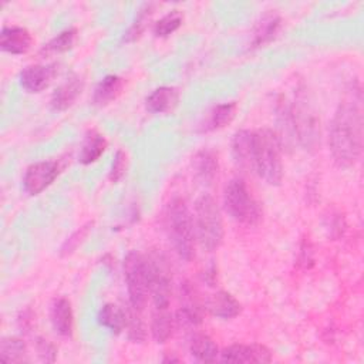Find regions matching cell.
Here are the masks:
<instances>
[{
	"instance_id": "cell-29",
	"label": "cell",
	"mask_w": 364,
	"mask_h": 364,
	"mask_svg": "<svg viewBox=\"0 0 364 364\" xmlns=\"http://www.w3.org/2000/svg\"><path fill=\"white\" fill-rule=\"evenodd\" d=\"M127 313H128V318H127L128 338L132 343H142L146 338V330L141 316L138 314L139 310L132 307V310H128Z\"/></svg>"
},
{
	"instance_id": "cell-15",
	"label": "cell",
	"mask_w": 364,
	"mask_h": 364,
	"mask_svg": "<svg viewBox=\"0 0 364 364\" xmlns=\"http://www.w3.org/2000/svg\"><path fill=\"white\" fill-rule=\"evenodd\" d=\"M50 318L53 328L61 337H70L73 333V309L71 303L65 297H58L53 301L50 310Z\"/></svg>"
},
{
	"instance_id": "cell-14",
	"label": "cell",
	"mask_w": 364,
	"mask_h": 364,
	"mask_svg": "<svg viewBox=\"0 0 364 364\" xmlns=\"http://www.w3.org/2000/svg\"><path fill=\"white\" fill-rule=\"evenodd\" d=\"M232 154L237 166L253 171V131L240 129L232 141Z\"/></svg>"
},
{
	"instance_id": "cell-22",
	"label": "cell",
	"mask_w": 364,
	"mask_h": 364,
	"mask_svg": "<svg viewBox=\"0 0 364 364\" xmlns=\"http://www.w3.org/2000/svg\"><path fill=\"white\" fill-rule=\"evenodd\" d=\"M191 354L200 363H213L218 360L219 350L215 341L203 333H196L192 336L189 343Z\"/></svg>"
},
{
	"instance_id": "cell-16",
	"label": "cell",
	"mask_w": 364,
	"mask_h": 364,
	"mask_svg": "<svg viewBox=\"0 0 364 364\" xmlns=\"http://www.w3.org/2000/svg\"><path fill=\"white\" fill-rule=\"evenodd\" d=\"M206 309L215 317L228 320L242 311L240 303L228 291H216L206 300Z\"/></svg>"
},
{
	"instance_id": "cell-31",
	"label": "cell",
	"mask_w": 364,
	"mask_h": 364,
	"mask_svg": "<svg viewBox=\"0 0 364 364\" xmlns=\"http://www.w3.org/2000/svg\"><path fill=\"white\" fill-rule=\"evenodd\" d=\"M90 228H91V223H87V225L81 226L78 230H75V232L64 242V245H63V247H61V255L65 256V255L73 253V252L78 247V245L87 237V235H88V232H90Z\"/></svg>"
},
{
	"instance_id": "cell-13",
	"label": "cell",
	"mask_w": 364,
	"mask_h": 364,
	"mask_svg": "<svg viewBox=\"0 0 364 364\" xmlns=\"http://www.w3.org/2000/svg\"><path fill=\"white\" fill-rule=\"evenodd\" d=\"M84 88V81L78 75H71L63 84H60L51 95L50 104L55 111H65L80 97Z\"/></svg>"
},
{
	"instance_id": "cell-7",
	"label": "cell",
	"mask_w": 364,
	"mask_h": 364,
	"mask_svg": "<svg viewBox=\"0 0 364 364\" xmlns=\"http://www.w3.org/2000/svg\"><path fill=\"white\" fill-rule=\"evenodd\" d=\"M124 277L127 282L131 307L142 310L149 294V273L146 257L131 250L124 260Z\"/></svg>"
},
{
	"instance_id": "cell-37",
	"label": "cell",
	"mask_w": 364,
	"mask_h": 364,
	"mask_svg": "<svg viewBox=\"0 0 364 364\" xmlns=\"http://www.w3.org/2000/svg\"><path fill=\"white\" fill-rule=\"evenodd\" d=\"M164 361H165V363H171V361H179V358H176V357H165V358H164Z\"/></svg>"
},
{
	"instance_id": "cell-32",
	"label": "cell",
	"mask_w": 364,
	"mask_h": 364,
	"mask_svg": "<svg viewBox=\"0 0 364 364\" xmlns=\"http://www.w3.org/2000/svg\"><path fill=\"white\" fill-rule=\"evenodd\" d=\"M127 162H128L127 154L122 149H118L114 156L111 172H109V179L112 182H118L124 176V173L127 171Z\"/></svg>"
},
{
	"instance_id": "cell-26",
	"label": "cell",
	"mask_w": 364,
	"mask_h": 364,
	"mask_svg": "<svg viewBox=\"0 0 364 364\" xmlns=\"http://www.w3.org/2000/svg\"><path fill=\"white\" fill-rule=\"evenodd\" d=\"M280 27V18L274 13L264 14L257 23L253 33V46L259 47L267 41H270Z\"/></svg>"
},
{
	"instance_id": "cell-23",
	"label": "cell",
	"mask_w": 364,
	"mask_h": 364,
	"mask_svg": "<svg viewBox=\"0 0 364 364\" xmlns=\"http://www.w3.org/2000/svg\"><path fill=\"white\" fill-rule=\"evenodd\" d=\"M127 318L128 313L112 303L104 304L98 311V323L115 334H119L127 327Z\"/></svg>"
},
{
	"instance_id": "cell-19",
	"label": "cell",
	"mask_w": 364,
	"mask_h": 364,
	"mask_svg": "<svg viewBox=\"0 0 364 364\" xmlns=\"http://www.w3.org/2000/svg\"><path fill=\"white\" fill-rule=\"evenodd\" d=\"M124 80L118 75H105L95 87L92 95V104L97 107H105L122 92Z\"/></svg>"
},
{
	"instance_id": "cell-10",
	"label": "cell",
	"mask_w": 364,
	"mask_h": 364,
	"mask_svg": "<svg viewBox=\"0 0 364 364\" xmlns=\"http://www.w3.org/2000/svg\"><path fill=\"white\" fill-rule=\"evenodd\" d=\"M223 363H270L272 353L262 344H232L220 353Z\"/></svg>"
},
{
	"instance_id": "cell-11",
	"label": "cell",
	"mask_w": 364,
	"mask_h": 364,
	"mask_svg": "<svg viewBox=\"0 0 364 364\" xmlns=\"http://www.w3.org/2000/svg\"><path fill=\"white\" fill-rule=\"evenodd\" d=\"M57 75V64H33L20 73V84L27 92H40Z\"/></svg>"
},
{
	"instance_id": "cell-25",
	"label": "cell",
	"mask_w": 364,
	"mask_h": 364,
	"mask_svg": "<svg viewBox=\"0 0 364 364\" xmlns=\"http://www.w3.org/2000/svg\"><path fill=\"white\" fill-rule=\"evenodd\" d=\"M0 360L3 363L27 361V346L21 338L4 337L0 341Z\"/></svg>"
},
{
	"instance_id": "cell-6",
	"label": "cell",
	"mask_w": 364,
	"mask_h": 364,
	"mask_svg": "<svg viewBox=\"0 0 364 364\" xmlns=\"http://www.w3.org/2000/svg\"><path fill=\"white\" fill-rule=\"evenodd\" d=\"M196 232L200 245L208 250H216L223 240V222L219 206L210 195H202L195 205Z\"/></svg>"
},
{
	"instance_id": "cell-18",
	"label": "cell",
	"mask_w": 364,
	"mask_h": 364,
	"mask_svg": "<svg viewBox=\"0 0 364 364\" xmlns=\"http://www.w3.org/2000/svg\"><path fill=\"white\" fill-rule=\"evenodd\" d=\"M236 109H237L236 102H225V104L215 105L208 112L205 121L202 122L200 131L209 132V131H216L229 125L236 115Z\"/></svg>"
},
{
	"instance_id": "cell-17",
	"label": "cell",
	"mask_w": 364,
	"mask_h": 364,
	"mask_svg": "<svg viewBox=\"0 0 364 364\" xmlns=\"http://www.w3.org/2000/svg\"><path fill=\"white\" fill-rule=\"evenodd\" d=\"M179 95L173 87H159L148 95L145 107L152 114L171 112L178 104Z\"/></svg>"
},
{
	"instance_id": "cell-20",
	"label": "cell",
	"mask_w": 364,
	"mask_h": 364,
	"mask_svg": "<svg viewBox=\"0 0 364 364\" xmlns=\"http://www.w3.org/2000/svg\"><path fill=\"white\" fill-rule=\"evenodd\" d=\"M218 156L213 151L202 149L193 158L195 175L205 185H210L213 182L218 175Z\"/></svg>"
},
{
	"instance_id": "cell-4",
	"label": "cell",
	"mask_w": 364,
	"mask_h": 364,
	"mask_svg": "<svg viewBox=\"0 0 364 364\" xmlns=\"http://www.w3.org/2000/svg\"><path fill=\"white\" fill-rule=\"evenodd\" d=\"M165 226L178 256L183 260H191L195 256V229L183 199L175 198L169 202L165 212Z\"/></svg>"
},
{
	"instance_id": "cell-3",
	"label": "cell",
	"mask_w": 364,
	"mask_h": 364,
	"mask_svg": "<svg viewBox=\"0 0 364 364\" xmlns=\"http://www.w3.org/2000/svg\"><path fill=\"white\" fill-rule=\"evenodd\" d=\"M282 141L272 129L253 132V171L269 185H280L283 179Z\"/></svg>"
},
{
	"instance_id": "cell-36",
	"label": "cell",
	"mask_w": 364,
	"mask_h": 364,
	"mask_svg": "<svg viewBox=\"0 0 364 364\" xmlns=\"http://www.w3.org/2000/svg\"><path fill=\"white\" fill-rule=\"evenodd\" d=\"M33 317H34V314H33V311L30 309H26L24 311H21L20 316H18V326H20V328L24 330V331H28V328H31L33 321H34Z\"/></svg>"
},
{
	"instance_id": "cell-21",
	"label": "cell",
	"mask_w": 364,
	"mask_h": 364,
	"mask_svg": "<svg viewBox=\"0 0 364 364\" xmlns=\"http://www.w3.org/2000/svg\"><path fill=\"white\" fill-rule=\"evenodd\" d=\"M175 318L168 307H155L151 320V333L156 343H165L173 333Z\"/></svg>"
},
{
	"instance_id": "cell-27",
	"label": "cell",
	"mask_w": 364,
	"mask_h": 364,
	"mask_svg": "<svg viewBox=\"0 0 364 364\" xmlns=\"http://www.w3.org/2000/svg\"><path fill=\"white\" fill-rule=\"evenodd\" d=\"M75 37H77V30L75 28H65L61 33H58L54 38H51L44 47H43V53H64L68 51L74 43H75Z\"/></svg>"
},
{
	"instance_id": "cell-24",
	"label": "cell",
	"mask_w": 364,
	"mask_h": 364,
	"mask_svg": "<svg viewBox=\"0 0 364 364\" xmlns=\"http://www.w3.org/2000/svg\"><path fill=\"white\" fill-rule=\"evenodd\" d=\"M105 148H107V139L97 131H90L81 146V152L78 156L80 162L82 165L95 162L102 155Z\"/></svg>"
},
{
	"instance_id": "cell-33",
	"label": "cell",
	"mask_w": 364,
	"mask_h": 364,
	"mask_svg": "<svg viewBox=\"0 0 364 364\" xmlns=\"http://www.w3.org/2000/svg\"><path fill=\"white\" fill-rule=\"evenodd\" d=\"M36 348H37V353H38V355H40V358H41L43 361L53 363V361L55 360L57 348H55L54 344H51L48 340L38 337L37 341H36Z\"/></svg>"
},
{
	"instance_id": "cell-5",
	"label": "cell",
	"mask_w": 364,
	"mask_h": 364,
	"mask_svg": "<svg viewBox=\"0 0 364 364\" xmlns=\"http://www.w3.org/2000/svg\"><path fill=\"white\" fill-rule=\"evenodd\" d=\"M223 205L226 212L239 223L256 225L262 219L259 202L253 198L246 182L240 178H233L225 186Z\"/></svg>"
},
{
	"instance_id": "cell-9",
	"label": "cell",
	"mask_w": 364,
	"mask_h": 364,
	"mask_svg": "<svg viewBox=\"0 0 364 364\" xmlns=\"http://www.w3.org/2000/svg\"><path fill=\"white\" fill-rule=\"evenodd\" d=\"M60 168L55 161H41L30 165L23 176V188L28 195H38L58 176Z\"/></svg>"
},
{
	"instance_id": "cell-34",
	"label": "cell",
	"mask_w": 364,
	"mask_h": 364,
	"mask_svg": "<svg viewBox=\"0 0 364 364\" xmlns=\"http://www.w3.org/2000/svg\"><path fill=\"white\" fill-rule=\"evenodd\" d=\"M327 226H328L331 236H334V237H338L340 235H343L344 229H346L344 219L338 213H330V216L327 218Z\"/></svg>"
},
{
	"instance_id": "cell-35",
	"label": "cell",
	"mask_w": 364,
	"mask_h": 364,
	"mask_svg": "<svg viewBox=\"0 0 364 364\" xmlns=\"http://www.w3.org/2000/svg\"><path fill=\"white\" fill-rule=\"evenodd\" d=\"M297 263L303 269H309L310 266H313V250H311V246L307 240H304L301 247H300V255H299Z\"/></svg>"
},
{
	"instance_id": "cell-30",
	"label": "cell",
	"mask_w": 364,
	"mask_h": 364,
	"mask_svg": "<svg viewBox=\"0 0 364 364\" xmlns=\"http://www.w3.org/2000/svg\"><path fill=\"white\" fill-rule=\"evenodd\" d=\"M151 7H152L151 4H145V6L139 10L138 17L135 18L134 24L129 27V30L127 31V34H125V37H124L125 41H134V40H136V38L141 36V33L144 31V27H145V21H146V18L149 17V14L152 13V11H151Z\"/></svg>"
},
{
	"instance_id": "cell-12",
	"label": "cell",
	"mask_w": 364,
	"mask_h": 364,
	"mask_svg": "<svg viewBox=\"0 0 364 364\" xmlns=\"http://www.w3.org/2000/svg\"><path fill=\"white\" fill-rule=\"evenodd\" d=\"M33 37L28 33L27 28L18 27V26H11V27H4L0 34V47L3 51L9 54H24L28 51L31 47Z\"/></svg>"
},
{
	"instance_id": "cell-1",
	"label": "cell",
	"mask_w": 364,
	"mask_h": 364,
	"mask_svg": "<svg viewBox=\"0 0 364 364\" xmlns=\"http://www.w3.org/2000/svg\"><path fill=\"white\" fill-rule=\"evenodd\" d=\"M328 145L338 166H353L363 148V111L361 92L354 88L340 102L330 124Z\"/></svg>"
},
{
	"instance_id": "cell-8",
	"label": "cell",
	"mask_w": 364,
	"mask_h": 364,
	"mask_svg": "<svg viewBox=\"0 0 364 364\" xmlns=\"http://www.w3.org/2000/svg\"><path fill=\"white\" fill-rule=\"evenodd\" d=\"M149 273V293L155 307H168L172 293V279L168 260L161 253H152L146 257Z\"/></svg>"
},
{
	"instance_id": "cell-28",
	"label": "cell",
	"mask_w": 364,
	"mask_h": 364,
	"mask_svg": "<svg viewBox=\"0 0 364 364\" xmlns=\"http://www.w3.org/2000/svg\"><path fill=\"white\" fill-rule=\"evenodd\" d=\"M182 20H183V16L181 14V11L172 10L171 13H168L166 16H164L155 23L154 34L156 37H168L169 34H172L179 28V26L182 24Z\"/></svg>"
},
{
	"instance_id": "cell-2",
	"label": "cell",
	"mask_w": 364,
	"mask_h": 364,
	"mask_svg": "<svg viewBox=\"0 0 364 364\" xmlns=\"http://www.w3.org/2000/svg\"><path fill=\"white\" fill-rule=\"evenodd\" d=\"M280 119L284 132L304 149L314 151L320 144V121L304 88H299L290 104H283Z\"/></svg>"
}]
</instances>
